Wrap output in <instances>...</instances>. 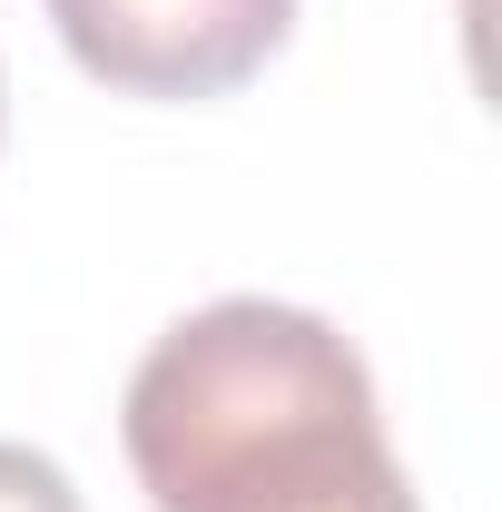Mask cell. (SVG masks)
<instances>
[{
    "label": "cell",
    "mask_w": 502,
    "mask_h": 512,
    "mask_svg": "<svg viewBox=\"0 0 502 512\" xmlns=\"http://www.w3.org/2000/svg\"><path fill=\"white\" fill-rule=\"evenodd\" d=\"M128 473L158 512H424L365 355L306 306L217 296L128 375Z\"/></svg>",
    "instance_id": "cell-1"
},
{
    "label": "cell",
    "mask_w": 502,
    "mask_h": 512,
    "mask_svg": "<svg viewBox=\"0 0 502 512\" xmlns=\"http://www.w3.org/2000/svg\"><path fill=\"white\" fill-rule=\"evenodd\" d=\"M60 50L119 99H227L286 50L296 0H40Z\"/></svg>",
    "instance_id": "cell-2"
},
{
    "label": "cell",
    "mask_w": 502,
    "mask_h": 512,
    "mask_svg": "<svg viewBox=\"0 0 502 512\" xmlns=\"http://www.w3.org/2000/svg\"><path fill=\"white\" fill-rule=\"evenodd\" d=\"M0 512H89V503L40 444H0Z\"/></svg>",
    "instance_id": "cell-3"
}]
</instances>
